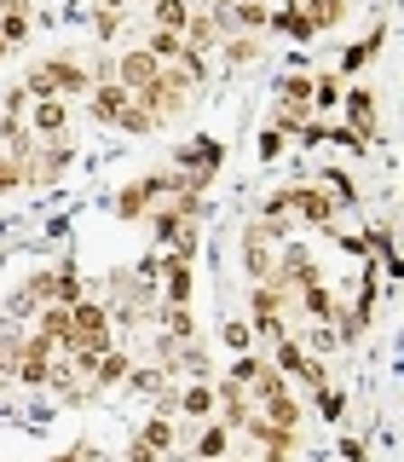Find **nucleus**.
<instances>
[{"instance_id":"nucleus-29","label":"nucleus","mask_w":404,"mask_h":462,"mask_svg":"<svg viewBox=\"0 0 404 462\" xmlns=\"http://www.w3.org/2000/svg\"><path fill=\"white\" fill-rule=\"evenodd\" d=\"M162 324H168L173 341H191V307H173V300H168V307H162Z\"/></svg>"},{"instance_id":"nucleus-2","label":"nucleus","mask_w":404,"mask_h":462,"mask_svg":"<svg viewBox=\"0 0 404 462\" xmlns=\"http://www.w3.org/2000/svg\"><path fill=\"white\" fill-rule=\"evenodd\" d=\"M64 346L69 353H110V312L98 307V300H76V307H69V336H64Z\"/></svg>"},{"instance_id":"nucleus-4","label":"nucleus","mask_w":404,"mask_h":462,"mask_svg":"<svg viewBox=\"0 0 404 462\" xmlns=\"http://www.w3.org/2000/svg\"><path fill=\"white\" fill-rule=\"evenodd\" d=\"M295 295L289 283H254V295H249V329H260L266 341H278L283 336V300Z\"/></svg>"},{"instance_id":"nucleus-16","label":"nucleus","mask_w":404,"mask_h":462,"mask_svg":"<svg viewBox=\"0 0 404 462\" xmlns=\"http://www.w3.org/2000/svg\"><path fill=\"white\" fill-rule=\"evenodd\" d=\"M185 47H197V52H208L214 41H220V23H214V12H191V18H185Z\"/></svg>"},{"instance_id":"nucleus-20","label":"nucleus","mask_w":404,"mask_h":462,"mask_svg":"<svg viewBox=\"0 0 404 462\" xmlns=\"http://www.w3.org/2000/svg\"><path fill=\"white\" fill-rule=\"evenodd\" d=\"M191 0H151V18H156V29H173V35H179L185 29V18H191Z\"/></svg>"},{"instance_id":"nucleus-23","label":"nucleus","mask_w":404,"mask_h":462,"mask_svg":"<svg viewBox=\"0 0 404 462\" xmlns=\"http://www.w3.org/2000/svg\"><path fill=\"white\" fill-rule=\"evenodd\" d=\"M341 105V76H312V110H335Z\"/></svg>"},{"instance_id":"nucleus-22","label":"nucleus","mask_w":404,"mask_h":462,"mask_svg":"<svg viewBox=\"0 0 404 462\" xmlns=\"http://www.w3.org/2000/svg\"><path fill=\"white\" fill-rule=\"evenodd\" d=\"M41 336L64 346V336H69V307H58V300H47V307H41Z\"/></svg>"},{"instance_id":"nucleus-19","label":"nucleus","mask_w":404,"mask_h":462,"mask_svg":"<svg viewBox=\"0 0 404 462\" xmlns=\"http://www.w3.org/2000/svg\"><path fill=\"white\" fill-rule=\"evenodd\" d=\"M225 445H231V428L220 422V416H208V428H202V439H197V462L225 457Z\"/></svg>"},{"instance_id":"nucleus-35","label":"nucleus","mask_w":404,"mask_h":462,"mask_svg":"<svg viewBox=\"0 0 404 462\" xmlns=\"http://www.w3.org/2000/svg\"><path fill=\"white\" fill-rule=\"evenodd\" d=\"M93 29H98L105 41H115V35H122V12H98V18H93Z\"/></svg>"},{"instance_id":"nucleus-36","label":"nucleus","mask_w":404,"mask_h":462,"mask_svg":"<svg viewBox=\"0 0 404 462\" xmlns=\"http://www.w3.org/2000/svg\"><path fill=\"white\" fill-rule=\"evenodd\" d=\"M341 457L346 462H364V445H358V439H341Z\"/></svg>"},{"instance_id":"nucleus-25","label":"nucleus","mask_w":404,"mask_h":462,"mask_svg":"<svg viewBox=\"0 0 404 462\" xmlns=\"http://www.w3.org/2000/svg\"><path fill=\"white\" fill-rule=\"evenodd\" d=\"M260 58V35H225V64H254Z\"/></svg>"},{"instance_id":"nucleus-7","label":"nucleus","mask_w":404,"mask_h":462,"mask_svg":"<svg viewBox=\"0 0 404 462\" xmlns=\"http://www.w3.org/2000/svg\"><path fill=\"white\" fill-rule=\"evenodd\" d=\"M64 127H69L64 98H29V134L35 139H64Z\"/></svg>"},{"instance_id":"nucleus-1","label":"nucleus","mask_w":404,"mask_h":462,"mask_svg":"<svg viewBox=\"0 0 404 462\" xmlns=\"http://www.w3.org/2000/svg\"><path fill=\"white\" fill-rule=\"evenodd\" d=\"M23 93L29 98H69V93H93V87H87V69L76 58H47V64L29 69Z\"/></svg>"},{"instance_id":"nucleus-11","label":"nucleus","mask_w":404,"mask_h":462,"mask_svg":"<svg viewBox=\"0 0 404 462\" xmlns=\"http://www.w3.org/2000/svg\"><path fill=\"white\" fill-rule=\"evenodd\" d=\"M127 98H133V93H127L122 81H98L93 87V122H110L115 127V116L127 110Z\"/></svg>"},{"instance_id":"nucleus-33","label":"nucleus","mask_w":404,"mask_h":462,"mask_svg":"<svg viewBox=\"0 0 404 462\" xmlns=\"http://www.w3.org/2000/svg\"><path fill=\"white\" fill-rule=\"evenodd\" d=\"M127 462H168V457L156 451L151 439H139V433H133V439H127Z\"/></svg>"},{"instance_id":"nucleus-10","label":"nucleus","mask_w":404,"mask_h":462,"mask_svg":"<svg viewBox=\"0 0 404 462\" xmlns=\"http://www.w3.org/2000/svg\"><path fill=\"white\" fill-rule=\"evenodd\" d=\"M307 278H317L312 249H307V243H289V249L278 254V278H271V283H289V289H295V283H307Z\"/></svg>"},{"instance_id":"nucleus-3","label":"nucleus","mask_w":404,"mask_h":462,"mask_svg":"<svg viewBox=\"0 0 404 462\" xmlns=\"http://www.w3.org/2000/svg\"><path fill=\"white\" fill-rule=\"evenodd\" d=\"M278 237H283V231L266 226V220L243 231V266H249L254 283H271V278H278Z\"/></svg>"},{"instance_id":"nucleus-38","label":"nucleus","mask_w":404,"mask_h":462,"mask_svg":"<svg viewBox=\"0 0 404 462\" xmlns=\"http://www.w3.org/2000/svg\"><path fill=\"white\" fill-rule=\"evenodd\" d=\"M133 0H98V12H127Z\"/></svg>"},{"instance_id":"nucleus-32","label":"nucleus","mask_w":404,"mask_h":462,"mask_svg":"<svg viewBox=\"0 0 404 462\" xmlns=\"http://www.w3.org/2000/svg\"><path fill=\"white\" fill-rule=\"evenodd\" d=\"M283 144H289V134L266 122V134H260V156H266V162H278V156H283Z\"/></svg>"},{"instance_id":"nucleus-39","label":"nucleus","mask_w":404,"mask_h":462,"mask_svg":"<svg viewBox=\"0 0 404 462\" xmlns=\"http://www.w3.org/2000/svg\"><path fill=\"white\" fill-rule=\"evenodd\" d=\"M6 52H12V47H6V41H0V58H6Z\"/></svg>"},{"instance_id":"nucleus-26","label":"nucleus","mask_w":404,"mask_h":462,"mask_svg":"<svg viewBox=\"0 0 404 462\" xmlns=\"http://www.w3.org/2000/svg\"><path fill=\"white\" fill-rule=\"evenodd\" d=\"M144 47L156 52V64H173V58H179V47H185V35H173V29H156Z\"/></svg>"},{"instance_id":"nucleus-24","label":"nucleus","mask_w":404,"mask_h":462,"mask_svg":"<svg viewBox=\"0 0 404 462\" xmlns=\"http://www.w3.org/2000/svg\"><path fill=\"white\" fill-rule=\"evenodd\" d=\"M139 439H151V445H156V451H162V457H168V451H173V422H168V416H162V411H156V416H151V422H144V428H139Z\"/></svg>"},{"instance_id":"nucleus-37","label":"nucleus","mask_w":404,"mask_h":462,"mask_svg":"<svg viewBox=\"0 0 404 462\" xmlns=\"http://www.w3.org/2000/svg\"><path fill=\"white\" fill-rule=\"evenodd\" d=\"M58 462H98V451H93V445H81V451H69V457H58Z\"/></svg>"},{"instance_id":"nucleus-12","label":"nucleus","mask_w":404,"mask_h":462,"mask_svg":"<svg viewBox=\"0 0 404 462\" xmlns=\"http://www.w3.org/2000/svg\"><path fill=\"white\" fill-rule=\"evenodd\" d=\"M173 404H179V416H191V422H208L214 416V382H191L173 393Z\"/></svg>"},{"instance_id":"nucleus-5","label":"nucleus","mask_w":404,"mask_h":462,"mask_svg":"<svg viewBox=\"0 0 404 462\" xmlns=\"http://www.w3.org/2000/svg\"><path fill=\"white\" fill-rule=\"evenodd\" d=\"M156 76H162V64H156L151 47H127L122 58H115V81L127 87V93H139V87H151Z\"/></svg>"},{"instance_id":"nucleus-21","label":"nucleus","mask_w":404,"mask_h":462,"mask_svg":"<svg viewBox=\"0 0 404 462\" xmlns=\"http://www.w3.org/2000/svg\"><path fill=\"white\" fill-rule=\"evenodd\" d=\"M52 300H58V307H76V300H81V278H76V266H69V260L52 272Z\"/></svg>"},{"instance_id":"nucleus-8","label":"nucleus","mask_w":404,"mask_h":462,"mask_svg":"<svg viewBox=\"0 0 404 462\" xmlns=\"http://www.w3.org/2000/svg\"><path fill=\"white\" fill-rule=\"evenodd\" d=\"M295 214H300V226H329L335 202H329L324 185H295Z\"/></svg>"},{"instance_id":"nucleus-34","label":"nucleus","mask_w":404,"mask_h":462,"mask_svg":"<svg viewBox=\"0 0 404 462\" xmlns=\"http://www.w3.org/2000/svg\"><path fill=\"white\" fill-rule=\"evenodd\" d=\"M220 336H225L231 353H249V324H231V318H225V324H220Z\"/></svg>"},{"instance_id":"nucleus-15","label":"nucleus","mask_w":404,"mask_h":462,"mask_svg":"<svg viewBox=\"0 0 404 462\" xmlns=\"http://www.w3.org/2000/svg\"><path fill=\"white\" fill-rule=\"evenodd\" d=\"M295 6H300V18L312 23V35L317 29H335L346 18V0H295Z\"/></svg>"},{"instance_id":"nucleus-17","label":"nucleus","mask_w":404,"mask_h":462,"mask_svg":"<svg viewBox=\"0 0 404 462\" xmlns=\"http://www.w3.org/2000/svg\"><path fill=\"white\" fill-rule=\"evenodd\" d=\"M381 41H387V29H370V41H353V47H346V58H341V69H346V76L370 69V64H375V52H381Z\"/></svg>"},{"instance_id":"nucleus-9","label":"nucleus","mask_w":404,"mask_h":462,"mask_svg":"<svg viewBox=\"0 0 404 462\" xmlns=\"http://www.w3.org/2000/svg\"><path fill=\"white\" fill-rule=\"evenodd\" d=\"M162 295L173 300V307H185V300H191V260L185 254H162Z\"/></svg>"},{"instance_id":"nucleus-6","label":"nucleus","mask_w":404,"mask_h":462,"mask_svg":"<svg viewBox=\"0 0 404 462\" xmlns=\"http://www.w3.org/2000/svg\"><path fill=\"white\" fill-rule=\"evenodd\" d=\"M341 98H346V134L353 139H375V93L370 87H341Z\"/></svg>"},{"instance_id":"nucleus-18","label":"nucleus","mask_w":404,"mask_h":462,"mask_svg":"<svg viewBox=\"0 0 404 462\" xmlns=\"http://www.w3.org/2000/svg\"><path fill=\"white\" fill-rule=\"evenodd\" d=\"M127 370H133V358H127V353H98V365H93V393H98V387L127 382Z\"/></svg>"},{"instance_id":"nucleus-30","label":"nucleus","mask_w":404,"mask_h":462,"mask_svg":"<svg viewBox=\"0 0 404 462\" xmlns=\"http://www.w3.org/2000/svg\"><path fill=\"white\" fill-rule=\"evenodd\" d=\"M115 127H122V134H151V127H156V122H151V110H139V105H133V98H127V110H122V116H115Z\"/></svg>"},{"instance_id":"nucleus-31","label":"nucleus","mask_w":404,"mask_h":462,"mask_svg":"<svg viewBox=\"0 0 404 462\" xmlns=\"http://www.w3.org/2000/svg\"><path fill=\"white\" fill-rule=\"evenodd\" d=\"M23 185V162L18 156H0V197H12Z\"/></svg>"},{"instance_id":"nucleus-13","label":"nucleus","mask_w":404,"mask_h":462,"mask_svg":"<svg viewBox=\"0 0 404 462\" xmlns=\"http://www.w3.org/2000/svg\"><path fill=\"white\" fill-rule=\"evenodd\" d=\"M260 416H266V428H278V433H295V428H300V404L289 399V393L260 399Z\"/></svg>"},{"instance_id":"nucleus-14","label":"nucleus","mask_w":404,"mask_h":462,"mask_svg":"<svg viewBox=\"0 0 404 462\" xmlns=\"http://www.w3.org/2000/svg\"><path fill=\"white\" fill-rule=\"evenodd\" d=\"M0 41L6 47L29 41V0H0Z\"/></svg>"},{"instance_id":"nucleus-28","label":"nucleus","mask_w":404,"mask_h":462,"mask_svg":"<svg viewBox=\"0 0 404 462\" xmlns=\"http://www.w3.org/2000/svg\"><path fill=\"white\" fill-rule=\"evenodd\" d=\"M278 370H283V375H300V370H307V346L278 336Z\"/></svg>"},{"instance_id":"nucleus-27","label":"nucleus","mask_w":404,"mask_h":462,"mask_svg":"<svg viewBox=\"0 0 404 462\" xmlns=\"http://www.w3.org/2000/svg\"><path fill=\"white\" fill-rule=\"evenodd\" d=\"M324 191H329L335 208H353V202H358V185L346 180V173H324Z\"/></svg>"}]
</instances>
